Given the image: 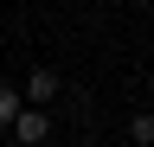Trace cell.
I'll return each mask as SVG.
<instances>
[{
    "label": "cell",
    "instance_id": "obj_1",
    "mask_svg": "<svg viewBox=\"0 0 154 147\" xmlns=\"http://www.w3.org/2000/svg\"><path fill=\"white\" fill-rule=\"evenodd\" d=\"M45 134H51L45 109H38V102H19V115H13V141H19V147H38Z\"/></svg>",
    "mask_w": 154,
    "mask_h": 147
},
{
    "label": "cell",
    "instance_id": "obj_2",
    "mask_svg": "<svg viewBox=\"0 0 154 147\" xmlns=\"http://www.w3.org/2000/svg\"><path fill=\"white\" fill-rule=\"evenodd\" d=\"M58 90H64V83H58V70H51V64H38V70H32V77H26V90H19V96H26V102H38V109H45V102L58 96Z\"/></svg>",
    "mask_w": 154,
    "mask_h": 147
},
{
    "label": "cell",
    "instance_id": "obj_3",
    "mask_svg": "<svg viewBox=\"0 0 154 147\" xmlns=\"http://www.w3.org/2000/svg\"><path fill=\"white\" fill-rule=\"evenodd\" d=\"M128 147H154V115H128Z\"/></svg>",
    "mask_w": 154,
    "mask_h": 147
},
{
    "label": "cell",
    "instance_id": "obj_4",
    "mask_svg": "<svg viewBox=\"0 0 154 147\" xmlns=\"http://www.w3.org/2000/svg\"><path fill=\"white\" fill-rule=\"evenodd\" d=\"M19 102H26V96H19V83H0V128H13Z\"/></svg>",
    "mask_w": 154,
    "mask_h": 147
}]
</instances>
